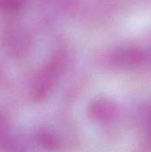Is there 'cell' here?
Instances as JSON below:
<instances>
[{
	"mask_svg": "<svg viewBox=\"0 0 151 152\" xmlns=\"http://www.w3.org/2000/svg\"><path fill=\"white\" fill-rule=\"evenodd\" d=\"M145 59L143 51L137 47H123L117 50L113 56V62L121 68H134L141 65Z\"/></svg>",
	"mask_w": 151,
	"mask_h": 152,
	"instance_id": "7a4b0ae2",
	"label": "cell"
},
{
	"mask_svg": "<svg viewBox=\"0 0 151 152\" xmlns=\"http://www.w3.org/2000/svg\"><path fill=\"white\" fill-rule=\"evenodd\" d=\"M91 117L99 123L110 121L117 113V107L113 102L106 98H99L93 102L89 109Z\"/></svg>",
	"mask_w": 151,
	"mask_h": 152,
	"instance_id": "3957f363",
	"label": "cell"
},
{
	"mask_svg": "<svg viewBox=\"0 0 151 152\" xmlns=\"http://www.w3.org/2000/svg\"><path fill=\"white\" fill-rule=\"evenodd\" d=\"M26 38L27 37L20 30H8V35L4 38V45L6 47V50L9 52V53L13 55L17 54L18 53H21L27 46Z\"/></svg>",
	"mask_w": 151,
	"mask_h": 152,
	"instance_id": "277c9868",
	"label": "cell"
},
{
	"mask_svg": "<svg viewBox=\"0 0 151 152\" xmlns=\"http://www.w3.org/2000/svg\"><path fill=\"white\" fill-rule=\"evenodd\" d=\"M38 141L39 142L45 147H49L51 148L52 146H54L56 144V140L55 138H53L52 135L48 134H42L38 136Z\"/></svg>",
	"mask_w": 151,
	"mask_h": 152,
	"instance_id": "8992f818",
	"label": "cell"
},
{
	"mask_svg": "<svg viewBox=\"0 0 151 152\" xmlns=\"http://www.w3.org/2000/svg\"><path fill=\"white\" fill-rule=\"evenodd\" d=\"M56 76V69L53 66L45 68L37 75L32 87L33 96L36 100H43L49 96L55 86Z\"/></svg>",
	"mask_w": 151,
	"mask_h": 152,
	"instance_id": "6da1fadb",
	"label": "cell"
},
{
	"mask_svg": "<svg viewBox=\"0 0 151 152\" xmlns=\"http://www.w3.org/2000/svg\"><path fill=\"white\" fill-rule=\"evenodd\" d=\"M149 128H150V134H151V108L150 110V113H149Z\"/></svg>",
	"mask_w": 151,
	"mask_h": 152,
	"instance_id": "52a82bcc",
	"label": "cell"
},
{
	"mask_svg": "<svg viewBox=\"0 0 151 152\" xmlns=\"http://www.w3.org/2000/svg\"><path fill=\"white\" fill-rule=\"evenodd\" d=\"M23 4L24 0H0V7L7 12H15L19 11Z\"/></svg>",
	"mask_w": 151,
	"mask_h": 152,
	"instance_id": "5b68a950",
	"label": "cell"
}]
</instances>
